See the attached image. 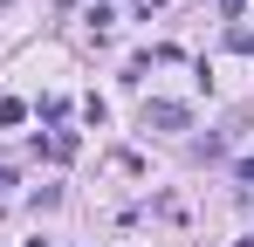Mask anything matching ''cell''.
I'll return each mask as SVG.
<instances>
[{
	"instance_id": "6da1fadb",
	"label": "cell",
	"mask_w": 254,
	"mask_h": 247,
	"mask_svg": "<svg viewBox=\"0 0 254 247\" xmlns=\"http://www.w3.org/2000/svg\"><path fill=\"white\" fill-rule=\"evenodd\" d=\"M151 124H158V130H186V110H179V103H144V130H151Z\"/></svg>"
},
{
	"instance_id": "7a4b0ae2",
	"label": "cell",
	"mask_w": 254,
	"mask_h": 247,
	"mask_svg": "<svg viewBox=\"0 0 254 247\" xmlns=\"http://www.w3.org/2000/svg\"><path fill=\"white\" fill-rule=\"evenodd\" d=\"M14 124H28V103L21 96H0V130H14Z\"/></svg>"
},
{
	"instance_id": "3957f363",
	"label": "cell",
	"mask_w": 254,
	"mask_h": 247,
	"mask_svg": "<svg viewBox=\"0 0 254 247\" xmlns=\"http://www.w3.org/2000/svg\"><path fill=\"white\" fill-rule=\"evenodd\" d=\"M234 172H241V185H254V151H248L241 165H234Z\"/></svg>"
},
{
	"instance_id": "277c9868",
	"label": "cell",
	"mask_w": 254,
	"mask_h": 247,
	"mask_svg": "<svg viewBox=\"0 0 254 247\" xmlns=\"http://www.w3.org/2000/svg\"><path fill=\"white\" fill-rule=\"evenodd\" d=\"M241 7H248V0H220V14H227V21H234V14H241Z\"/></svg>"
},
{
	"instance_id": "5b68a950",
	"label": "cell",
	"mask_w": 254,
	"mask_h": 247,
	"mask_svg": "<svg viewBox=\"0 0 254 247\" xmlns=\"http://www.w3.org/2000/svg\"><path fill=\"white\" fill-rule=\"evenodd\" d=\"M248 247H254V241H248Z\"/></svg>"
}]
</instances>
